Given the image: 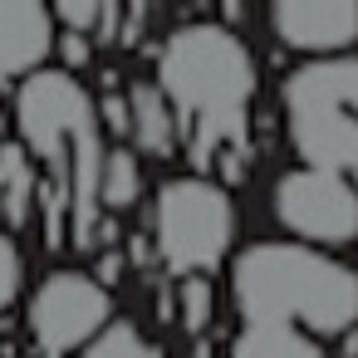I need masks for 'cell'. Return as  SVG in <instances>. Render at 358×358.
Instances as JSON below:
<instances>
[{"instance_id":"6da1fadb","label":"cell","mask_w":358,"mask_h":358,"mask_svg":"<svg viewBox=\"0 0 358 358\" xmlns=\"http://www.w3.org/2000/svg\"><path fill=\"white\" fill-rule=\"evenodd\" d=\"M15 123L25 133V152L45 162V182L35 192V201H45V241L94 245L103 143L89 94L59 69L30 74L15 94Z\"/></svg>"},{"instance_id":"7a4b0ae2","label":"cell","mask_w":358,"mask_h":358,"mask_svg":"<svg viewBox=\"0 0 358 358\" xmlns=\"http://www.w3.org/2000/svg\"><path fill=\"white\" fill-rule=\"evenodd\" d=\"M162 94L182 118V138L196 167L221 162L226 177L245 172V108L255 94V64L245 45L221 25H182L157 55Z\"/></svg>"},{"instance_id":"3957f363","label":"cell","mask_w":358,"mask_h":358,"mask_svg":"<svg viewBox=\"0 0 358 358\" xmlns=\"http://www.w3.org/2000/svg\"><path fill=\"white\" fill-rule=\"evenodd\" d=\"M236 299L245 324L304 319L319 334L358 324V275L304 245H255L236 260Z\"/></svg>"},{"instance_id":"277c9868","label":"cell","mask_w":358,"mask_h":358,"mask_svg":"<svg viewBox=\"0 0 358 358\" xmlns=\"http://www.w3.org/2000/svg\"><path fill=\"white\" fill-rule=\"evenodd\" d=\"M294 148L314 172L353 177L358 187V59H319L285 84Z\"/></svg>"},{"instance_id":"5b68a950","label":"cell","mask_w":358,"mask_h":358,"mask_svg":"<svg viewBox=\"0 0 358 358\" xmlns=\"http://www.w3.org/2000/svg\"><path fill=\"white\" fill-rule=\"evenodd\" d=\"M231 245V201L211 182H167L157 196V250L172 270H206Z\"/></svg>"},{"instance_id":"8992f818","label":"cell","mask_w":358,"mask_h":358,"mask_svg":"<svg viewBox=\"0 0 358 358\" xmlns=\"http://www.w3.org/2000/svg\"><path fill=\"white\" fill-rule=\"evenodd\" d=\"M103 319H108V289L94 285L79 270L50 275L30 299V334H35L45 358H59V353L79 348L84 338H94V329Z\"/></svg>"},{"instance_id":"52a82bcc","label":"cell","mask_w":358,"mask_h":358,"mask_svg":"<svg viewBox=\"0 0 358 358\" xmlns=\"http://www.w3.org/2000/svg\"><path fill=\"white\" fill-rule=\"evenodd\" d=\"M275 211L289 231L309 236V241H329L343 245L358 236V192L334 177V172H289L275 187Z\"/></svg>"},{"instance_id":"ba28073f","label":"cell","mask_w":358,"mask_h":358,"mask_svg":"<svg viewBox=\"0 0 358 358\" xmlns=\"http://www.w3.org/2000/svg\"><path fill=\"white\" fill-rule=\"evenodd\" d=\"M275 35L294 50H343L358 40L353 0H289L275 10Z\"/></svg>"},{"instance_id":"9c48e42d","label":"cell","mask_w":358,"mask_h":358,"mask_svg":"<svg viewBox=\"0 0 358 358\" xmlns=\"http://www.w3.org/2000/svg\"><path fill=\"white\" fill-rule=\"evenodd\" d=\"M55 45V20L30 0H0V84L30 74Z\"/></svg>"},{"instance_id":"30bf717a","label":"cell","mask_w":358,"mask_h":358,"mask_svg":"<svg viewBox=\"0 0 358 358\" xmlns=\"http://www.w3.org/2000/svg\"><path fill=\"white\" fill-rule=\"evenodd\" d=\"M35 192H40L35 157H30L20 143H0V216H6V226L20 231V226L30 221Z\"/></svg>"},{"instance_id":"8fae6325","label":"cell","mask_w":358,"mask_h":358,"mask_svg":"<svg viewBox=\"0 0 358 358\" xmlns=\"http://www.w3.org/2000/svg\"><path fill=\"white\" fill-rule=\"evenodd\" d=\"M231 358H319V348L294 324H245Z\"/></svg>"},{"instance_id":"7c38bea8","label":"cell","mask_w":358,"mask_h":358,"mask_svg":"<svg viewBox=\"0 0 358 358\" xmlns=\"http://www.w3.org/2000/svg\"><path fill=\"white\" fill-rule=\"evenodd\" d=\"M128 128L138 133V143L148 152H157V157L172 152V108H167V99L152 84L133 89V99H128Z\"/></svg>"},{"instance_id":"4fadbf2b","label":"cell","mask_w":358,"mask_h":358,"mask_svg":"<svg viewBox=\"0 0 358 358\" xmlns=\"http://www.w3.org/2000/svg\"><path fill=\"white\" fill-rule=\"evenodd\" d=\"M138 187H143V177H138V157H133L128 148H118V152H103L99 196H103V201H108L113 211H123V206H133Z\"/></svg>"},{"instance_id":"5bb4252c","label":"cell","mask_w":358,"mask_h":358,"mask_svg":"<svg viewBox=\"0 0 358 358\" xmlns=\"http://www.w3.org/2000/svg\"><path fill=\"white\" fill-rule=\"evenodd\" d=\"M84 358H162V353H157V348H152L133 324H113L103 338H94V343H89V353H84Z\"/></svg>"},{"instance_id":"9a60e30c","label":"cell","mask_w":358,"mask_h":358,"mask_svg":"<svg viewBox=\"0 0 358 358\" xmlns=\"http://www.w3.org/2000/svg\"><path fill=\"white\" fill-rule=\"evenodd\" d=\"M15 289H20V255H15L10 236L0 231V309L15 299Z\"/></svg>"},{"instance_id":"2e32d148","label":"cell","mask_w":358,"mask_h":358,"mask_svg":"<svg viewBox=\"0 0 358 358\" xmlns=\"http://www.w3.org/2000/svg\"><path fill=\"white\" fill-rule=\"evenodd\" d=\"M182 309H187V329H201L206 314H211V285H206V280H187V289H182Z\"/></svg>"},{"instance_id":"e0dca14e","label":"cell","mask_w":358,"mask_h":358,"mask_svg":"<svg viewBox=\"0 0 358 358\" xmlns=\"http://www.w3.org/2000/svg\"><path fill=\"white\" fill-rule=\"evenodd\" d=\"M55 15L69 25V35H84V30H94V25H99L103 6H99V0H84V6H59Z\"/></svg>"},{"instance_id":"ac0fdd59","label":"cell","mask_w":358,"mask_h":358,"mask_svg":"<svg viewBox=\"0 0 358 358\" xmlns=\"http://www.w3.org/2000/svg\"><path fill=\"white\" fill-rule=\"evenodd\" d=\"M59 55H64V64H69V69H84V64L94 59L89 35H69V30H64V35H59Z\"/></svg>"},{"instance_id":"d6986e66","label":"cell","mask_w":358,"mask_h":358,"mask_svg":"<svg viewBox=\"0 0 358 358\" xmlns=\"http://www.w3.org/2000/svg\"><path fill=\"white\" fill-rule=\"evenodd\" d=\"M103 118H108V128L113 133H128V99H118V94H103V108H99Z\"/></svg>"},{"instance_id":"ffe728a7","label":"cell","mask_w":358,"mask_h":358,"mask_svg":"<svg viewBox=\"0 0 358 358\" xmlns=\"http://www.w3.org/2000/svg\"><path fill=\"white\" fill-rule=\"evenodd\" d=\"M138 30H143V6H133V10H128V20H123V45H133V40H138Z\"/></svg>"},{"instance_id":"44dd1931","label":"cell","mask_w":358,"mask_h":358,"mask_svg":"<svg viewBox=\"0 0 358 358\" xmlns=\"http://www.w3.org/2000/svg\"><path fill=\"white\" fill-rule=\"evenodd\" d=\"M99 280H103V285L118 280V255H103V260H99Z\"/></svg>"},{"instance_id":"7402d4cb","label":"cell","mask_w":358,"mask_h":358,"mask_svg":"<svg viewBox=\"0 0 358 358\" xmlns=\"http://www.w3.org/2000/svg\"><path fill=\"white\" fill-rule=\"evenodd\" d=\"M0 143H6V108H0Z\"/></svg>"}]
</instances>
